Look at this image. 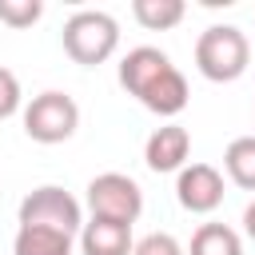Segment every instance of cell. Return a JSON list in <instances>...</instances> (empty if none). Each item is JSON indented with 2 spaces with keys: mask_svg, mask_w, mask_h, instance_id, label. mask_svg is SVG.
Returning a JSON list of instances; mask_svg holds the SVG:
<instances>
[{
  "mask_svg": "<svg viewBox=\"0 0 255 255\" xmlns=\"http://www.w3.org/2000/svg\"><path fill=\"white\" fill-rule=\"evenodd\" d=\"M187 155H191V131L183 124H163L147 135L143 143V163L155 171V175H167V171H183L187 167Z\"/></svg>",
  "mask_w": 255,
  "mask_h": 255,
  "instance_id": "8",
  "label": "cell"
},
{
  "mask_svg": "<svg viewBox=\"0 0 255 255\" xmlns=\"http://www.w3.org/2000/svg\"><path fill=\"white\" fill-rule=\"evenodd\" d=\"M40 16H44L40 0H0V24L8 28H32Z\"/></svg>",
  "mask_w": 255,
  "mask_h": 255,
  "instance_id": "14",
  "label": "cell"
},
{
  "mask_svg": "<svg viewBox=\"0 0 255 255\" xmlns=\"http://www.w3.org/2000/svg\"><path fill=\"white\" fill-rule=\"evenodd\" d=\"M131 16L147 32H167L187 16V4L183 0H131Z\"/></svg>",
  "mask_w": 255,
  "mask_h": 255,
  "instance_id": "12",
  "label": "cell"
},
{
  "mask_svg": "<svg viewBox=\"0 0 255 255\" xmlns=\"http://www.w3.org/2000/svg\"><path fill=\"white\" fill-rule=\"evenodd\" d=\"M20 100H24V92H20L16 72H12V68H0V120L16 116V112H20Z\"/></svg>",
  "mask_w": 255,
  "mask_h": 255,
  "instance_id": "16",
  "label": "cell"
},
{
  "mask_svg": "<svg viewBox=\"0 0 255 255\" xmlns=\"http://www.w3.org/2000/svg\"><path fill=\"white\" fill-rule=\"evenodd\" d=\"M80 251H84V255H131V251H135L131 223L88 219L84 231H80Z\"/></svg>",
  "mask_w": 255,
  "mask_h": 255,
  "instance_id": "9",
  "label": "cell"
},
{
  "mask_svg": "<svg viewBox=\"0 0 255 255\" xmlns=\"http://www.w3.org/2000/svg\"><path fill=\"white\" fill-rule=\"evenodd\" d=\"M76 235L56 227H16L12 255H72Z\"/></svg>",
  "mask_w": 255,
  "mask_h": 255,
  "instance_id": "10",
  "label": "cell"
},
{
  "mask_svg": "<svg viewBox=\"0 0 255 255\" xmlns=\"http://www.w3.org/2000/svg\"><path fill=\"white\" fill-rule=\"evenodd\" d=\"M251 64V44L235 24H211L195 40V68L211 84H231L247 72Z\"/></svg>",
  "mask_w": 255,
  "mask_h": 255,
  "instance_id": "3",
  "label": "cell"
},
{
  "mask_svg": "<svg viewBox=\"0 0 255 255\" xmlns=\"http://www.w3.org/2000/svg\"><path fill=\"white\" fill-rule=\"evenodd\" d=\"M16 223L20 227H56V231L80 235L84 231V207L72 191L56 187V183H44V187H32L20 199Z\"/></svg>",
  "mask_w": 255,
  "mask_h": 255,
  "instance_id": "4",
  "label": "cell"
},
{
  "mask_svg": "<svg viewBox=\"0 0 255 255\" xmlns=\"http://www.w3.org/2000/svg\"><path fill=\"white\" fill-rule=\"evenodd\" d=\"M227 179L243 191H255V135H235L223 151Z\"/></svg>",
  "mask_w": 255,
  "mask_h": 255,
  "instance_id": "13",
  "label": "cell"
},
{
  "mask_svg": "<svg viewBox=\"0 0 255 255\" xmlns=\"http://www.w3.org/2000/svg\"><path fill=\"white\" fill-rule=\"evenodd\" d=\"M120 88L128 96H135L147 112H155L159 120H171L187 108L191 92H187V76L171 64L167 52L151 48V44H139L131 48L124 60H120Z\"/></svg>",
  "mask_w": 255,
  "mask_h": 255,
  "instance_id": "1",
  "label": "cell"
},
{
  "mask_svg": "<svg viewBox=\"0 0 255 255\" xmlns=\"http://www.w3.org/2000/svg\"><path fill=\"white\" fill-rule=\"evenodd\" d=\"M243 231H247V239L255 243V199L247 203V211H243Z\"/></svg>",
  "mask_w": 255,
  "mask_h": 255,
  "instance_id": "17",
  "label": "cell"
},
{
  "mask_svg": "<svg viewBox=\"0 0 255 255\" xmlns=\"http://www.w3.org/2000/svg\"><path fill=\"white\" fill-rule=\"evenodd\" d=\"M88 207L92 219H116V223H135L143 211V191L131 175L124 171H104L88 183Z\"/></svg>",
  "mask_w": 255,
  "mask_h": 255,
  "instance_id": "6",
  "label": "cell"
},
{
  "mask_svg": "<svg viewBox=\"0 0 255 255\" xmlns=\"http://www.w3.org/2000/svg\"><path fill=\"white\" fill-rule=\"evenodd\" d=\"M60 36H64V52L76 64H84V68H96V64L112 60L116 48H120V24L104 8H80V12H72L64 20Z\"/></svg>",
  "mask_w": 255,
  "mask_h": 255,
  "instance_id": "2",
  "label": "cell"
},
{
  "mask_svg": "<svg viewBox=\"0 0 255 255\" xmlns=\"http://www.w3.org/2000/svg\"><path fill=\"white\" fill-rule=\"evenodd\" d=\"M175 199L191 215H211L223 203V171L211 163H187L175 175Z\"/></svg>",
  "mask_w": 255,
  "mask_h": 255,
  "instance_id": "7",
  "label": "cell"
},
{
  "mask_svg": "<svg viewBox=\"0 0 255 255\" xmlns=\"http://www.w3.org/2000/svg\"><path fill=\"white\" fill-rule=\"evenodd\" d=\"M80 128V104L68 92H40L24 108V135L36 143H64Z\"/></svg>",
  "mask_w": 255,
  "mask_h": 255,
  "instance_id": "5",
  "label": "cell"
},
{
  "mask_svg": "<svg viewBox=\"0 0 255 255\" xmlns=\"http://www.w3.org/2000/svg\"><path fill=\"white\" fill-rule=\"evenodd\" d=\"M131 255H187V251L179 247L175 235H167V231H151V235L135 239V251H131Z\"/></svg>",
  "mask_w": 255,
  "mask_h": 255,
  "instance_id": "15",
  "label": "cell"
},
{
  "mask_svg": "<svg viewBox=\"0 0 255 255\" xmlns=\"http://www.w3.org/2000/svg\"><path fill=\"white\" fill-rule=\"evenodd\" d=\"M187 255H243V239L227 223H199Z\"/></svg>",
  "mask_w": 255,
  "mask_h": 255,
  "instance_id": "11",
  "label": "cell"
}]
</instances>
